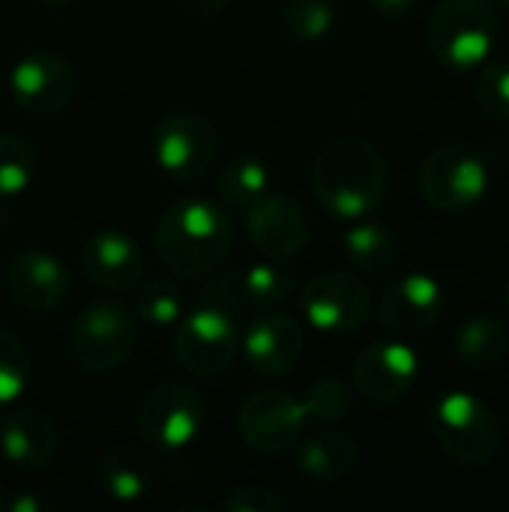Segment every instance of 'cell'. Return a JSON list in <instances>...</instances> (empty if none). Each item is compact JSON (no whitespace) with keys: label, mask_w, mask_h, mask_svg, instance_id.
Instances as JSON below:
<instances>
[{"label":"cell","mask_w":509,"mask_h":512,"mask_svg":"<svg viewBox=\"0 0 509 512\" xmlns=\"http://www.w3.org/2000/svg\"><path fill=\"white\" fill-rule=\"evenodd\" d=\"M264 195H270V168L255 153L231 156L219 171V198L225 207L249 210Z\"/></svg>","instance_id":"7402d4cb"},{"label":"cell","mask_w":509,"mask_h":512,"mask_svg":"<svg viewBox=\"0 0 509 512\" xmlns=\"http://www.w3.org/2000/svg\"><path fill=\"white\" fill-rule=\"evenodd\" d=\"M372 6L387 18H402L417 6V0H372Z\"/></svg>","instance_id":"836d02e7"},{"label":"cell","mask_w":509,"mask_h":512,"mask_svg":"<svg viewBox=\"0 0 509 512\" xmlns=\"http://www.w3.org/2000/svg\"><path fill=\"white\" fill-rule=\"evenodd\" d=\"M498 39V9L492 0H438L429 15V48L447 69L480 66Z\"/></svg>","instance_id":"3957f363"},{"label":"cell","mask_w":509,"mask_h":512,"mask_svg":"<svg viewBox=\"0 0 509 512\" xmlns=\"http://www.w3.org/2000/svg\"><path fill=\"white\" fill-rule=\"evenodd\" d=\"M9 93L21 111L33 117H51L72 102L75 72L54 51H30L12 66Z\"/></svg>","instance_id":"7c38bea8"},{"label":"cell","mask_w":509,"mask_h":512,"mask_svg":"<svg viewBox=\"0 0 509 512\" xmlns=\"http://www.w3.org/2000/svg\"><path fill=\"white\" fill-rule=\"evenodd\" d=\"M186 6L201 12V15H216L228 6V0H186Z\"/></svg>","instance_id":"e575fe53"},{"label":"cell","mask_w":509,"mask_h":512,"mask_svg":"<svg viewBox=\"0 0 509 512\" xmlns=\"http://www.w3.org/2000/svg\"><path fill=\"white\" fill-rule=\"evenodd\" d=\"M222 510L228 512H285L288 501L267 486H237L225 495Z\"/></svg>","instance_id":"1f68e13d"},{"label":"cell","mask_w":509,"mask_h":512,"mask_svg":"<svg viewBox=\"0 0 509 512\" xmlns=\"http://www.w3.org/2000/svg\"><path fill=\"white\" fill-rule=\"evenodd\" d=\"M156 480V465L141 447H114L99 462V489L117 504L141 501Z\"/></svg>","instance_id":"ffe728a7"},{"label":"cell","mask_w":509,"mask_h":512,"mask_svg":"<svg viewBox=\"0 0 509 512\" xmlns=\"http://www.w3.org/2000/svg\"><path fill=\"white\" fill-rule=\"evenodd\" d=\"M216 150H219V135L213 123L192 111L165 117L153 132L156 165L174 180L201 177L213 165Z\"/></svg>","instance_id":"8fae6325"},{"label":"cell","mask_w":509,"mask_h":512,"mask_svg":"<svg viewBox=\"0 0 509 512\" xmlns=\"http://www.w3.org/2000/svg\"><path fill=\"white\" fill-rule=\"evenodd\" d=\"M282 24L300 42H318L336 24V3L333 0H285Z\"/></svg>","instance_id":"484cf974"},{"label":"cell","mask_w":509,"mask_h":512,"mask_svg":"<svg viewBox=\"0 0 509 512\" xmlns=\"http://www.w3.org/2000/svg\"><path fill=\"white\" fill-rule=\"evenodd\" d=\"M0 453L27 471L45 468L57 453V429L36 411L6 414L0 420Z\"/></svg>","instance_id":"d6986e66"},{"label":"cell","mask_w":509,"mask_h":512,"mask_svg":"<svg viewBox=\"0 0 509 512\" xmlns=\"http://www.w3.org/2000/svg\"><path fill=\"white\" fill-rule=\"evenodd\" d=\"M303 411H306V420H318V423L348 420L354 411V393L348 384H342L336 378H321L306 390Z\"/></svg>","instance_id":"4316f807"},{"label":"cell","mask_w":509,"mask_h":512,"mask_svg":"<svg viewBox=\"0 0 509 512\" xmlns=\"http://www.w3.org/2000/svg\"><path fill=\"white\" fill-rule=\"evenodd\" d=\"M234 282V297H240L246 306H279L294 294V279L276 264H255L237 276Z\"/></svg>","instance_id":"d4e9b609"},{"label":"cell","mask_w":509,"mask_h":512,"mask_svg":"<svg viewBox=\"0 0 509 512\" xmlns=\"http://www.w3.org/2000/svg\"><path fill=\"white\" fill-rule=\"evenodd\" d=\"M240 348L255 375L282 378L294 372L306 354V333L288 315H261L240 336Z\"/></svg>","instance_id":"9a60e30c"},{"label":"cell","mask_w":509,"mask_h":512,"mask_svg":"<svg viewBox=\"0 0 509 512\" xmlns=\"http://www.w3.org/2000/svg\"><path fill=\"white\" fill-rule=\"evenodd\" d=\"M138 315L153 327H174L183 318V294L171 279H150L138 291Z\"/></svg>","instance_id":"83f0119b"},{"label":"cell","mask_w":509,"mask_h":512,"mask_svg":"<svg viewBox=\"0 0 509 512\" xmlns=\"http://www.w3.org/2000/svg\"><path fill=\"white\" fill-rule=\"evenodd\" d=\"M498 6H504V9H509V0H498Z\"/></svg>","instance_id":"f35d334b"},{"label":"cell","mask_w":509,"mask_h":512,"mask_svg":"<svg viewBox=\"0 0 509 512\" xmlns=\"http://www.w3.org/2000/svg\"><path fill=\"white\" fill-rule=\"evenodd\" d=\"M42 507H45V501H39L36 495H24V492L3 501V510L9 512H42Z\"/></svg>","instance_id":"d6a6232c"},{"label":"cell","mask_w":509,"mask_h":512,"mask_svg":"<svg viewBox=\"0 0 509 512\" xmlns=\"http://www.w3.org/2000/svg\"><path fill=\"white\" fill-rule=\"evenodd\" d=\"M345 255L360 273H387L396 261V237L375 222H360L345 231Z\"/></svg>","instance_id":"cb8c5ba5"},{"label":"cell","mask_w":509,"mask_h":512,"mask_svg":"<svg viewBox=\"0 0 509 512\" xmlns=\"http://www.w3.org/2000/svg\"><path fill=\"white\" fill-rule=\"evenodd\" d=\"M417 375L420 357L402 342H372L357 354L351 366L354 393L375 405H393L408 396L417 384Z\"/></svg>","instance_id":"4fadbf2b"},{"label":"cell","mask_w":509,"mask_h":512,"mask_svg":"<svg viewBox=\"0 0 509 512\" xmlns=\"http://www.w3.org/2000/svg\"><path fill=\"white\" fill-rule=\"evenodd\" d=\"M6 291L27 312H51L69 294V273L54 255L24 249L6 267Z\"/></svg>","instance_id":"e0dca14e"},{"label":"cell","mask_w":509,"mask_h":512,"mask_svg":"<svg viewBox=\"0 0 509 512\" xmlns=\"http://www.w3.org/2000/svg\"><path fill=\"white\" fill-rule=\"evenodd\" d=\"M240 354V330L222 306H198L174 324V360L195 378L225 375Z\"/></svg>","instance_id":"8992f818"},{"label":"cell","mask_w":509,"mask_h":512,"mask_svg":"<svg viewBox=\"0 0 509 512\" xmlns=\"http://www.w3.org/2000/svg\"><path fill=\"white\" fill-rule=\"evenodd\" d=\"M45 6H66V3H72V0H42Z\"/></svg>","instance_id":"d590c367"},{"label":"cell","mask_w":509,"mask_h":512,"mask_svg":"<svg viewBox=\"0 0 509 512\" xmlns=\"http://www.w3.org/2000/svg\"><path fill=\"white\" fill-rule=\"evenodd\" d=\"M81 270L96 288L108 294H126L144 276V252L129 234L105 228L84 243Z\"/></svg>","instance_id":"2e32d148"},{"label":"cell","mask_w":509,"mask_h":512,"mask_svg":"<svg viewBox=\"0 0 509 512\" xmlns=\"http://www.w3.org/2000/svg\"><path fill=\"white\" fill-rule=\"evenodd\" d=\"M30 384V354L24 342L0 327V405L15 402Z\"/></svg>","instance_id":"f1b7e54d"},{"label":"cell","mask_w":509,"mask_h":512,"mask_svg":"<svg viewBox=\"0 0 509 512\" xmlns=\"http://www.w3.org/2000/svg\"><path fill=\"white\" fill-rule=\"evenodd\" d=\"M300 309L321 333H354L372 315V291L354 273H321L303 285Z\"/></svg>","instance_id":"30bf717a"},{"label":"cell","mask_w":509,"mask_h":512,"mask_svg":"<svg viewBox=\"0 0 509 512\" xmlns=\"http://www.w3.org/2000/svg\"><path fill=\"white\" fill-rule=\"evenodd\" d=\"M375 312L384 330L396 336H417L438 324L444 312V291L429 273H408L381 294Z\"/></svg>","instance_id":"5bb4252c"},{"label":"cell","mask_w":509,"mask_h":512,"mask_svg":"<svg viewBox=\"0 0 509 512\" xmlns=\"http://www.w3.org/2000/svg\"><path fill=\"white\" fill-rule=\"evenodd\" d=\"M489 189V168L480 150L462 141L438 144L420 165V192L441 213L474 207Z\"/></svg>","instance_id":"5b68a950"},{"label":"cell","mask_w":509,"mask_h":512,"mask_svg":"<svg viewBox=\"0 0 509 512\" xmlns=\"http://www.w3.org/2000/svg\"><path fill=\"white\" fill-rule=\"evenodd\" d=\"M135 339L138 324L132 309L120 300H96L78 315L69 345L81 369L102 375L129 360Z\"/></svg>","instance_id":"52a82bcc"},{"label":"cell","mask_w":509,"mask_h":512,"mask_svg":"<svg viewBox=\"0 0 509 512\" xmlns=\"http://www.w3.org/2000/svg\"><path fill=\"white\" fill-rule=\"evenodd\" d=\"M207 417V405L201 393H195L189 384L168 381L159 384L138 411V432L147 444L162 450H183L189 447Z\"/></svg>","instance_id":"ba28073f"},{"label":"cell","mask_w":509,"mask_h":512,"mask_svg":"<svg viewBox=\"0 0 509 512\" xmlns=\"http://www.w3.org/2000/svg\"><path fill=\"white\" fill-rule=\"evenodd\" d=\"M246 228L252 246L267 258H294L309 240V222L303 210L273 192L246 210Z\"/></svg>","instance_id":"ac0fdd59"},{"label":"cell","mask_w":509,"mask_h":512,"mask_svg":"<svg viewBox=\"0 0 509 512\" xmlns=\"http://www.w3.org/2000/svg\"><path fill=\"white\" fill-rule=\"evenodd\" d=\"M504 309H507V315H509V279H507V285H504Z\"/></svg>","instance_id":"8d00e7d4"},{"label":"cell","mask_w":509,"mask_h":512,"mask_svg":"<svg viewBox=\"0 0 509 512\" xmlns=\"http://www.w3.org/2000/svg\"><path fill=\"white\" fill-rule=\"evenodd\" d=\"M474 96H477V105L483 114H489L492 120L509 123V63L504 60L489 63L477 78Z\"/></svg>","instance_id":"4dcf8cb0"},{"label":"cell","mask_w":509,"mask_h":512,"mask_svg":"<svg viewBox=\"0 0 509 512\" xmlns=\"http://www.w3.org/2000/svg\"><path fill=\"white\" fill-rule=\"evenodd\" d=\"M509 348L507 327L492 315H474L462 324L456 336V351L471 366H495Z\"/></svg>","instance_id":"603a6c76"},{"label":"cell","mask_w":509,"mask_h":512,"mask_svg":"<svg viewBox=\"0 0 509 512\" xmlns=\"http://www.w3.org/2000/svg\"><path fill=\"white\" fill-rule=\"evenodd\" d=\"M357 465V444L342 432H321L300 444L297 468L315 483H339Z\"/></svg>","instance_id":"44dd1931"},{"label":"cell","mask_w":509,"mask_h":512,"mask_svg":"<svg viewBox=\"0 0 509 512\" xmlns=\"http://www.w3.org/2000/svg\"><path fill=\"white\" fill-rule=\"evenodd\" d=\"M234 225L222 204L210 198H180L156 222L153 249L165 270L177 276L213 273L231 252Z\"/></svg>","instance_id":"6da1fadb"},{"label":"cell","mask_w":509,"mask_h":512,"mask_svg":"<svg viewBox=\"0 0 509 512\" xmlns=\"http://www.w3.org/2000/svg\"><path fill=\"white\" fill-rule=\"evenodd\" d=\"M33 180V150L18 135H0V201L21 195Z\"/></svg>","instance_id":"f546056e"},{"label":"cell","mask_w":509,"mask_h":512,"mask_svg":"<svg viewBox=\"0 0 509 512\" xmlns=\"http://www.w3.org/2000/svg\"><path fill=\"white\" fill-rule=\"evenodd\" d=\"M3 501H6V492L0 489V510H3Z\"/></svg>","instance_id":"74e56055"},{"label":"cell","mask_w":509,"mask_h":512,"mask_svg":"<svg viewBox=\"0 0 509 512\" xmlns=\"http://www.w3.org/2000/svg\"><path fill=\"white\" fill-rule=\"evenodd\" d=\"M306 429L303 402L285 390H258L237 411L240 441L264 456L291 450Z\"/></svg>","instance_id":"9c48e42d"},{"label":"cell","mask_w":509,"mask_h":512,"mask_svg":"<svg viewBox=\"0 0 509 512\" xmlns=\"http://www.w3.org/2000/svg\"><path fill=\"white\" fill-rule=\"evenodd\" d=\"M312 189L318 204L336 219H363L387 195V162L363 138H336L315 156Z\"/></svg>","instance_id":"7a4b0ae2"},{"label":"cell","mask_w":509,"mask_h":512,"mask_svg":"<svg viewBox=\"0 0 509 512\" xmlns=\"http://www.w3.org/2000/svg\"><path fill=\"white\" fill-rule=\"evenodd\" d=\"M432 435L438 447L465 468H483L498 456L501 429L495 414L474 393L453 390L432 411Z\"/></svg>","instance_id":"277c9868"}]
</instances>
